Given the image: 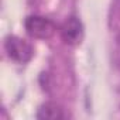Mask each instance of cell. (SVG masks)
Here are the masks:
<instances>
[{"instance_id": "obj_1", "label": "cell", "mask_w": 120, "mask_h": 120, "mask_svg": "<svg viewBox=\"0 0 120 120\" xmlns=\"http://www.w3.org/2000/svg\"><path fill=\"white\" fill-rule=\"evenodd\" d=\"M4 49H6L9 58L19 64L28 62L34 54L31 44L20 37H16V35H9L4 40Z\"/></svg>"}, {"instance_id": "obj_2", "label": "cell", "mask_w": 120, "mask_h": 120, "mask_svg": "<svg viewBox=\"0 0 120 120\" xmlns=\"http://www.w3.org/2000/svg\"><path fill=\"white\" fill-rule=\"evenodd\" d=\"M26 30L27 33L33 37V38H38V40H48L54 35L56 26L54 24V21H51L47 17L42 16H30L26 19Z\"/></svg>"}, {"instance_id": "obj_3", "label": "cell", "mask_w": 120, "mask_h": 120, "mask_svg": "<svg viewBox=\"0 0 120 120\" xmlns=\"http://www.w3.org/2000/svg\"><path fill=\"white\" fill-rule=\"evenodd\" d=\"M61 37L68 45H78L83 40V26L79 19L69 17L61 27Z\"/></svg>"}, {"instance_id": "obj_4", "label": "cell", "mask_w": 120, "mask_h": 120, "mask_svg": "<svg viewBox=\"0 0 120 120\" xmlns=\"http://www.w3.org/2000/svg\"><path fill=\"white\" fill-rule=\"evenodd\" d=\"M37 117L41 120H56V119H64L65 114L58 105H55L52 102H47L38 109Z\"/></svg>"}]
</instances>
